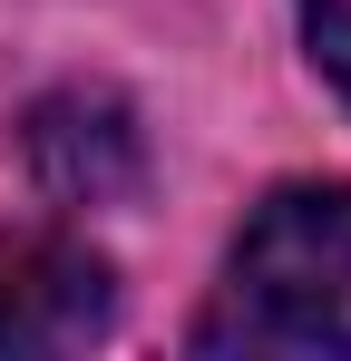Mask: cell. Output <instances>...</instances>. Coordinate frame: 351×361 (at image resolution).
I'll use <instances>...</instances> for the list:
<instances>
[{
    "label": "cell",
    "mask_w": 351,
    "mask_h": 361,
    "mask_svg": "<svg viewBox=\"0 0 351 361\" xmlns=\"http://www.w3.org/2000/svg\"><path fill=\"white\" fill-rule=\"evenodd\" d=\"M20 157H30L39 195H58V205H117L147 176V137L117 88H49L20 118Z\"/></svg>",
    "instance_id": "3"
},
{
    "label": "cell",
    "mask_w": 351,
    "mask_h": 361,
    "mask_svg": "<svg viewBox=\"0 0 351 361\" xmlns=\"http://www.w3.org/2000/svg\"><path fill=\"white\" fill-rule=\"evenodd\" d=\"M302 49L332 78V98H351V0H302Z\"/></svg>",
    "instance_id": "4"
},
{
    "label": "cell",
    "mask_w": 351,
    "mask_h": 361,
    "mask_svg": "<svg viewBox=\"0 0 351 361\" xmlns=\"http://www.w3.org/2000/svg\"><path fill=\"white\" fill-rule=\"evenodd\" d=\"M195 352L351 361V185H273L244 215Z\"/></svg>",
    "instance_id": "1"
},
{
    "label": "cell",
    "mask_w": 351,
    "mask_h": 361,
    "mask_svg": "<svg viewBox=\"0 0 351 361\" xmlns=\"http://www.w3.org/2000/svg\"><path fill=\"white\" fill-rule=\"evenodd\" d=\"M117 322V264L78 235L20 225L0 235V361H49L88 352Z\"/></svg>",
    "instance_id": "2"
}]
</instances>
